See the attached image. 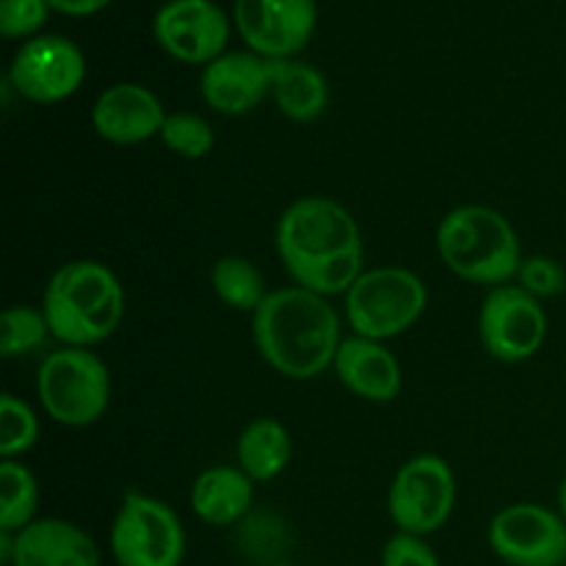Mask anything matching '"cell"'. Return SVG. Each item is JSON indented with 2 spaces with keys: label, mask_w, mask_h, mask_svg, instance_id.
<instances>
[{
  "label": "cell",
  "mask_w": 566,
  "mask_h": 566,
  "mask_svg": "<svg viewBox=\"0 0 566 566\" xmlns=\"http://www.w3.org/2000/svg\"><path fill=\"white\" fill-rule=\"evenodd\" d=\"M479 337L501 363H525L547 340L545 307L520 285L492 287L481 304Z\"/></svg>",
  "instance_id": "9"
},
{
  "label": "cell",
  "mask_w": 566,
  "mask_h": 566,
  "mask_svg": "<svg viewBox=\"0 0 566 566\" xmlns=\"http://www.w3.org/2000/svg\"><path fill=\"white\" fill-rule=\"evenodd\" d=\"M271 97L282 116L291 122H315L324 116L329 105V83L315 70L313 64H304L296 59H271Z\"/></svg>",
  "instance_id": "19"
},
{
  "label": "cell",
  "mask_w": 566,
  "mask_h": 566,
  "mask_svg": "<svg viewBox=\"0 0 566 566\" xmlns=\"http://www.w3.org/2000/svg\"><path fill=\"white\" fill-rule=\"evenodd\" d=\"M276 254L298 287L318 296H346L365 274L357 219L329 197H302L276 221Z\"/></svg>",
  "instance_id": "1"
},
{
  "label": "cell",
  "mask_w": 566,
  "mask_h": 566,
  "mask_svg": "<svg viewBox=\"0 0 566 566\" xmlns=\"http://www.w3.org/2000/svg\"><path fill=\"white\" fill-rule=\"evenodd\" d=\"M202 99L221 116H243L271 94L269 59L258 53H224L210 61L199 77Z\"/></svg>",
  "instance_id": "15"
},
{
  "label": "cell",
  "mask_w": 566,
  "mask_h": 566,
  "mask_svg": "<svg viewBox=\"0 0 566 566\" xmlns=\"http://www.w3.org/2000/svg\"><path fill=\"white\" fill-rule=\"evenodd\" d=\"M50 9L61 11L66 17H88L103 11L111 0H48Z\"/></svg>",
  "instance_id": "29"
},
{
  "label": "cell",
  "mask_w": 566,
  "mask_h": 566,
  "mask_svg": "<svg viewBox=\"0 0 566 566\" xmlns=\"http://www.w3.org/2000/svg\"><path fill=\"white\" fill-rule=\"evenodd\" d=\"M36 475L14 459L0 464V534H17L36 520Z\"/></svg>",
  "instance_id": "22"
},
{
  "label": "cell",
  "mask_w": 566,
  "mask_h": 566,
  "mask_svg": "<svg viewBox=\"0 0 566 566\" xmlns=\"http://www.w3.org/2000/svg\"><path fill=\"white\" fill-rule=\"evenodd\" d=\"M164 103L142 83H114L105 88L92 108V127L103 142L133 147L160 136L166 122Z\"/></svg>",
  "instance_id": "14"
},
{
  "label": "cell",
  "mask_w": 566,
  "mask_h": 566,
  "mask_svg": "<svg viewBox=\"0 0 566 566\" xmlns=\"http://www.w3.org/2000/svg\"><path fill=\"white\" fill-rule=\"evenodd\" d=\"M457 506V475L437 453L403 462L387 492V512L401 534L429 536L451 520Z\"/></svg>",
  "instance_id": "8"
},
{
  "label": "cell",
  "mask_w": 566,
  "mask_h": 566,
  "mask_svg": "<svg viewBox=\"0 0 566 566\" xmlns=\"http://www.w3.org/2000/svg\"><path fill=\"white\" fill-rule=\"evenodd\" d=\"M381 566H440V558L423 536L398 531L381 551Z\"/></svg>",
  "instance_id": "28"
},
{
  "label": "cell",
  "mask_w": 566,
  "mask_h": 566,
  "mask_svg": "<svg viewBox=\"0 0 566 566\" xmlns=\"http://www.w3.org/2000/svg\"><path fill=\"white\" fill-rule=\"evenodd\" d=\"M235 28L263 59H293L307 48L318 22L315 0H235Z\"/></svg>",
  "instance_id": "12"
},
{
  "label": "cell",
  "mask_w": 566,
  "mask_h": 566,
  "mask_svg": "<svg viewBox=\"0 0 566 566\" xmlns=\"http://www.w3.org/2000/svg\"><path fill=\"white\" fill-rule=\"evenodd\" d=\"M53 337L42 307L14 304L0 315V357L17 359L42 352L44 343Z\"/></svg>",
  "instance_id": "23"
},
{
  "label": "cell",
  "mask_w": 566,
  "mask_h": 566,
  "mask_svg": "<svg viewBox=\"0 0 566 566\" xmlns=\"http://www.w3.org/2000/svg\"><path fill=\"white\" fill-rule=\"evenodd\" d=\"M564 566H566V564H564Z\"/></svg>",
  "instance_id": "31"
},
{
  "label": "cell",
  "mask_w": 566,
  "mask_h": 566,
  "mask_svg": "<svg viewBox=\"0 0 566 566\" xmlns=\"http://www.w3.org/2000/svg\"><path fill=\"white\" fill-rule=\"evenodd\" d=\"M490 547L509 566H564L566 520L539 503H514L492 517Z\"/></svg>",
  "instance_id": "11"
},
{
  "label": "cell",
  "mask_w": 566,
  "mask_h": 566,
  "mask_svg": "<svg viewBox=\"0 0 566 566\" xmlns=\"http://www.w3.org/2000/svg\"><path fill=\"white\" fill-rule=\"evenodd\" d=\"M517 282L520 287L542 298H553L562 296L566 291V271L562 269V263L553 258H545V254H534V258H523L517 271Z\"/></svg>",
  "instance_id": "26"
},
{
  "label": "cell",
  "mask_w": 566,
  "mask_h": 566,
  "mask_svg": "<svg viewBox=\"0 0 566 566\" xmlns=\"http://www.w3.org/2000/svg\"><path fill=\"white\" fill-rule=\"evenodd\" d=\"M260 357L293 381L318 379L335 365L340 348V315L318 293L291 285L271 291L252 315Z\"/></svg>",
  "instance_id": "2"
},
{
  "label": "cell",
  "mask_w": 566,
  "mask_h": 566,
  "mask_svg": "<svg viewBox=\"0 0 566 566\" xmlns=\"http://www.w3.org/2000/svg\"><path fill=\"white\" fill-rule=\"evenodd\" d=\"M39 440V418L25 401L11 392L0 396V457L17 459Z\"/></svg>",
  "instance_id": "25"
},
{
  "label": "cell",
  "mask_w": 566,
  "mask_h": 566,
  "mask_svg": "<svg viewBox=\"0 0 566 566\" xmlns=\"http://www.w3.org/2000/svg\"><path fill=\"white\" fill-rule=\"evenodd\" d=\"M116 566H182L186 528L169 503L144 492H127L111 525Z\"/></svg>",
  "instance_id": "7"
},
{
  "label": "cell",
  "mask_w": 566,
  "mask_h": 566,
  "mask_svg": "<svg viewBox=\"0 0 566 566\" xmlns=\"http://www.w3.org/2000/svg\"><path fill=\"white\" fill-rule=\"evenodd\" d=\"M36 396L50 420L66 429H86L108 412V365L92 348H55L39 363Z\"/></svg>",
  "instance_id": "5"
},
{
  "label": "cell",
  "mask_w": 566,
  "mask_h": 566,
  "mask_svg": "<svg viewBox=\"0 0 566 566\" xmlns=\"http://www.w3.org/2000/svg\"><path fill=\"white\" fill-rule=\"evenodd\" d=\"M48 14V0H0V33L6 39H33Z\"/></svg>",
  "instance_id": "27"
},
{
  "label": "cell",
  "mask_w": 566,
  "mask_h": 566,
  "mask_svg": "<svg viewBox=\"0 0 566 566\" xmlns=\"http://www.w3.org/2000/svg\"><path fill=\"white\" fill-rule=\"evenodd\" d=\"M238 468L254 481L265 484L282 475V470L291 464L293 440L291 431L276 418H258L241 431L235 446Z\"/></svg>",
  "instance_id": "20"
},
{
  "label": "cell",
  "mask_w": 566,
  "mask_h": 566,
  "mask_svg": "<svg viewBox=\"0 0 566 566\" xmlns=\"http://www.w3.org/2000/svg\"><path fill=\"white\" fill-rule=\"evenodd\" d=\"M53 340L94 348L108 340L125 318V287L97 260H70L50 276L42 298Z\"/></svg>",
  "instance_id": "3"
},
{
  "label": "cell",
  "mask_w": 566,
  "mask_h": 566,
  "mask_svg": "<svg viewBox=\"0 0 566 566\" xmlns=\"http://www.w3.org/2000/svg\"><path fill=\"white\" fill-rule=\"evenodd\" d=\"M429 307V287L415 271L381 265L359 276L346 293V318L354 335L390 340L403 335Z\"/></svg>",
  "instance_id": "6"
},
{
  "label": "cell",
  "mask_w": 566,
  "mask_h": 566,
  "mask_svg": "<svg viewBox=\"0 0 566 566\" xmlns=\"http://www.w3.org/2000/svg\"><path fill=\"white\" fill-rule=\"evenodd\" d=\"M153 33L171 59L208 66L224 55L230 20L213 0H166L155 14Z\"/></svg>",
  "instance_id": "13"
},
{
  "label": "cell",
  "mask_w": 566,
  "mask_h": 566,
  "mask_svg": "<svg viewBox=\"0 0 566 566\" xmlns=\"http://www.w3.org/2000/svg\"><path fill=\"white\" fill-rule=\"evenodd\" d=\"M210 287L224 307L252 315L271 293L263 271L241 254H227V258L216 260L210 269Z\"/></svg>",
  "instance_id": "21"
},
{
  "label": "cell",
  "mask_w": 566,
  "mask_h": 566,
  "mask_svg": "<svg viewBox=\"0 0 566 566\" xmlns=\"http://www.w3.org/2000/svg\"><path fill=\"white\" fill-rule=\"evenodd\" d=\"M158 138L169 153L186 160L208 158L216 147V133L210 122L197 114H186V111L166 116L164 130H160Z\"/></svg>",
  "instance_id": "24"
},
{
  "label": "cell",
  "mask_w": 566,
  "mask_h": 566,
  "mask_svg": "<svg viewBox=\"0 0 566 566\" xmlns=\"http://www.w3.org/2000/svg\"><path fill=\"white\" fill-rule=\"evenodd\" d=\"M558 506H562V517L566 520V475L562 481V492H558Z\"/></svg>",
  "instance_id": "30"
},
{
  "label": "cell",
  "mask_w": 566,
  "mask_h": 566,
  "mask_svg": "<svg viewBox=\"0 0 566 566\" xmlns=\"http://www.w3.org/2000/svg\"><path fill=\"white\" fill-rule=\"evenodd\" d=\"M9 566H99V551L81 525L44 517L11 534Z\"/></svg>",
  "instance_id": "16"
},
{
  "label": "cell",
  "mask_w": 566,
  "mask_h": 566,
  "mask_svg": "<svg viewBox=\"0 0 566 566\" xmlns=\"http://www.w3.org/2000/svg\"><path fill=\"white\" fill-rule=\"evenodd\" d=\"M437 252L459 280L490 287L517 280L523 263L512 221L486 205L453 208L437 227Z\"/></svg>",
  "instance_id": "4"
},
{
  "label": "cell",
  "mask_w": 566,
  "mask_h": 566,
  "mask_svg": "<svg viewBox=\"0 0 566 566\" xmlns=\"http://www.w3.org/2000/svg\"><path fill=\"white\" fill-rule=\"evenodd\" d=\"M254 503V481L241 468H208L191 486V509L205 525L227 528L241 523Z\"/></svg>",
  "instance_id": "18"
},
{
  "label": "cell",
  "mask_w": 566,
  "mask_h": 566,
  "mask_svg": "<svg viewBox=\"0 0 566 566\" xmlns=\"http://www.w3.org/2000/svg\"><path fill=\"white\" fill-rule=\"evenodd\" d=\"M86 59L72 39L59 33L33 36L17 50L9 66V86L36 105L64 103L83 86Z\"/></svg>",
  "instance_id": "10"
},
{
  "label": "cell",
  "mask_w": 566,
  "mask_h": 566,
  "mask_svg": "<svg viewBox=\"0 0 566 566\" xmlns=\"http://www.w3.org/2000/svg\"><path fill=\"white\" fill-rule=\"evenodd\" d=\"M335 374L348 392L370 403H390L401 396V365L396 354L370 337H348L335 357Z\"/></svg>",
  "instance_id": "17"
}]
</instances>
